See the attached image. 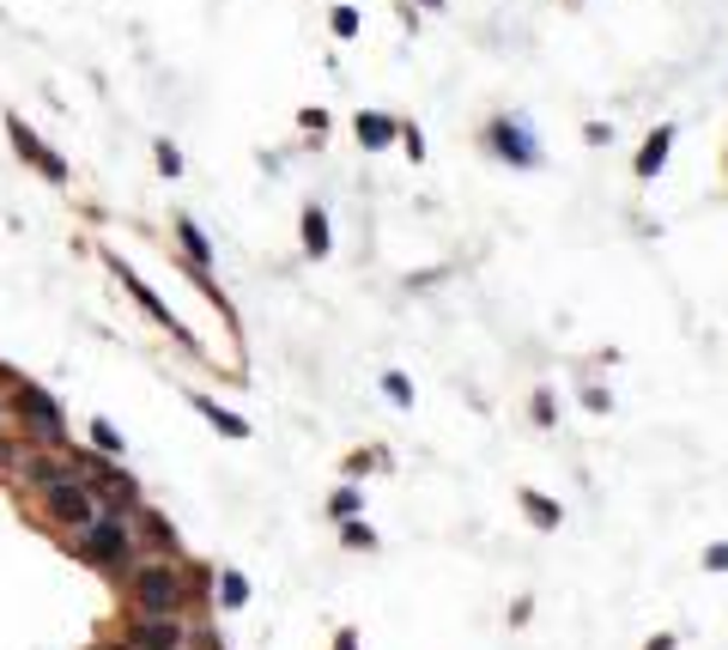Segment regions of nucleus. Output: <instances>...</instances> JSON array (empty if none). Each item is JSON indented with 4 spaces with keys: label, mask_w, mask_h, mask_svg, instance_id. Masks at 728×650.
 <instances>
[{
    "label": "nucleus",
    "mask_w": 728,
    "mask_h": 650,
    "mask_svg": "<svg viewBox=\"0 0 728 650\" xmlns=\"http://www.w3.org/2000/svg\"><path fill=\"white\" fill-rule=\"evenodd\" d=\"M134 536H140V548H152L159 559H176V529H171V517H159V511H146V504H140V511H134Z\"/></svg>",
    "instance_id": "obj_10"
},
{
    "label": "nucleus",
    "mask_w": 728,
    "mask_h": 650,
    "mask_svg": "<svg viewBox=\"0 0 728 650\" xmlns=\"http://www.w3.org/2000/svg\"><path fill=\"white\" fill-rule=\"evenodd\" d=\"M334 650H358V632L346 627V632H334Z\"/></svg>",
    "instance_id": "obj_27"
},
{
    "label": "nucleus",
    "mask_w": 728,
    "mask_h": 650,
    "mask_svg": "<svg viewBox=\"0 0 728 650\" xmlns=\"http://www.w3.org/2000/svg\"><path fill=\"white\" fill-rule=\"evenodd\" d=\"M486 147L498 152V159H510V164H540V147H535V134H528V122H516V116H498V122L486 128Z\"/></svg>",
    "instance_id": "obj_8"
},
{
    "label": "nucleus",
    "mask_w": 728,
    "mask_h": 650,
    "mask_svg": "<svg viewBox=\"0 0 728 650\" xmlns=\"http://www.w3.org/2000/svg\"><path fill=\"white\" fill-rule=\"evenodd\" d=\"M328 24H334V37H358V12L353 7H334Z\"/></svg>",
    "instance_id": "obj_21"
},
{
    "label": "nucleus",
    "mask_w": 728,
    "mask_h": 650,
    "mask_svg": "<svg viewBox=\"0 0 728 650\" xmlns=\"http://www.w3.org/2000/svg\"><path fill=\"white\" fill-rule=\"evenodd\" d=\"M401 147H407V152H413V164H419V159H425V134H419V128H401Z\"/></svg>",
    "instance_id": "obj_25"
},
{
    "label": "nucleus",
    "mask_w": 728,
    "mask_h": 650,
    "mask_svg": "<svg viewBox=\"0 0 728 650\" xmlns=\"http://www.w3.org/2000/svg\"><path fill=\"white\" fill-rule=\"evenodd\" d=\"M419 7H449V0H419Z\"/></svg>",
    "instance_id": "obj_29"
},
{
    "label": "nucleus",
    "mask_w": 728,
    "mask_h": 650,
    "mask_svg": "<svg viewBox=\"0 0 728 650\" xmlns=\"http://www.w3.org/2000/svg\"><path fill=\"white\" fill-rule=\"evenodd\" d=\"M219 602L243 608V602H250V578H243V571H219Z\"/></svg>",
    "instance_id": "obj_17"
},
{
    "label": "nucleus",
    "mask_w": 728,
    "mask_h": 650,
    "mask_svg": "<svg viewBox=\"0 0 728 650\" xmlns=\"http://www.w3.org/2000/svg\"><path fill=\"white\" fill-rule=\"evenodd\" d=\"M159 171L164 177H182V152L171 147V140H159Z\"/></svg>",
    "instance_id": "obj_23"
},
{
    "label": "nucleus",
    "mask_w": 728,
    "mask_h": 650,
    "mask_svg": "<svg viewBox=\"0 0 728 650\" xmlns=\"http://www.w3.org/2000/svg\"><path fill=\"white\" fill-rule=\"evenodd\" d=\"M644 650H674V639H649Z\"/></svg>",
    "instance_id": "obj_28"
},
{
    "label": "nucleus",
    "mask_w": 728,
    "mask_h": 650,
    "mask_svg": "<svg viewBox=\"0 0 728 650\" xmlns=\"http://www.w3.org/2000/svg\"><path fill=\"white\" fill-rule=\"evenodd\" d=\"M73 548H80L85 566H98V571H115L122 578L128 566L140 559V536H134V517H122V511H98L91 523L73 536Z\"/></svg>",
    "instance_id": "obj_2"
},
{
    "label": "nucleus",
    "mask_w": 728,
    "mask_h": 650,
    "mask_svg": "<svg viewBox=\"0 0 728 650\" xmlns=\"http://www.w3.org/2000/svg\"><path fill=\"white\" fill-rule=\"evenodd\" d=\"M528 413H535V426H553V396L535 389V408H528Z\"/></svg>",
    "instance_id": "obj_24"
},
{
    "label": "nucleus",
    "mask_w": 728,
    "mask_h": 650,
    "mask_svg": "<svg viewBox=\"0 0 728 650\" xmlns=\"http://www.w3.org/2000/svg\"><path fill=\"white\" fill-rule=\"evenodd\" d=\"M383 396L395 401V408H413V383H407V371H388V377H383Z\"/></svg>",
    "instance_id": "obj_20"
},
{
    "label": "nucleus",
    "mask_w": 728,
    "mask_h": 650,
    "mask_svg": "<svg viewBox=\"0 0 728 650\" xmlns=\"http://www.w3.org/2000/svg\"><path fill=\"white\" fill-rule=\"evenodd\" d=\"M122 578H128L122 583L128 608H140V614H182V608L206 590V583L182 566V559H134Z\"/></svg>",
    "instance_id": "obj_1"
},
{
    "label": "nucleus",
    "mask_w": 728,
    "mask_h": 650,
    "mask_svg": "<svg viewBox=\"0 0 728 650\" xmlns=\"http://www.w3.org/2000/svg\"><path fill=\"white\" fill-rule=\"evenodd\" d=\"M91 444H98V457H122V444H128V438L115 432L110 420H91Z\"/></svg>",
    "instance_id": "obj_18"
},
{
    "label": "nucleus",
    "mask_w": 728,
    "mask_h": 650,
    "mask_svg": "<svg viewBox=\"0 0 728 650\" xmlns=\"http://www.w3.org/2000/svg\"><path fill=\"white\" fill-rule=\"evenodd\" d=\"M194 644V627L182 614H128L122 627V650H189Z\"/></svg>",
    "instance_id": "obj_6"
},
{
    "label": "nucleus",
    "mask_w": 728,
    "mask_h": 650,
    "mask_svg": "<svg viewBox=\"0 0 728 650\" xmlns=\"http://www.w3.org/2000/svg\"><path fill=\"white\" fill-rule=\"evenodd\" d=\"M37 499H43V517H49V523H55V529H68V536H80L91 517L103 511V504H98V492H91V480H85L73 462L61 468V474L49 480V487L37 492Z\"/></svg>",
    "instance_id": "obj_4"
},
{
    "label": "nucleus",
    "mask_w": 728,
    "mask_h": 650,
    "mask_svg": "<svg viewBox=\"0 0 728 650\" xmlns=\"http://www.w3.org/2000/svg\"><path fill=\"white\" fill-rule=\"evenodd\" d=\"M358 140L364 147H388V140H401V122L383 116V110H371V116H358Z\"/></svg>",
    "instance_id": "obj_14"
},
{
    "label": "nucleus",
    "mask_w": 728,
    "mask_h": 650,
    "mask_svg": "<svg viewBox=\"0 0 728 650\" xmlns=\"http://www.w3.org/2000/svg\"><path fill=\"white\" fill-rule=\"evenodd\" d=\"M194 408H201V413H206V420H213L225 438H250V420H243V413H231V408H219L213 396H194Z\"/></svg>",
    "instance_id": "obj_15"
},
{
    "label": "nucleus",
    "mask_w": 728,
    "mask_h": 650,
    "mask_svg": "<svg viewBox=\"0 0 728 650\" xmlns=\"http://www.w3.org/2000/svg\"><path fill=\"white\" fill-rule=\"evenodd\" d=\"M7 408H12V420H19L31 450H68V413H61V401L43 383H12Z\"/></svg>",
    "instance_id": "obj_3"
},
{
    "label": "nucleus",
    "mask_w": 728,
    "mask_h": 650,
    "mask_svg": "<svg viewBox=\"0 0 728 650\" xmlns=\"http://www.w3.org/2000/svg\"><path fill=\"white\" fill-rule=\"evenodd\" d=\"M304 250L316 256V262L334 250V243H328V213H322V207H304Z\"/></svg>",
    "instance_id": "obj_16"
},
{
    "label": "nucleus",
    "mask_w": 728,
    "mask_h": 650,
    "mask_svg": "<svg viewBox=\"0 0 728 650\" xmlns=\"http://www.w3.org/2000/svg\"><path fill=\"white\" fill-rule=\"evenodd\" d=\"M110 268H115V274H122V286H128V292H134V304H140V310H146V317H152V322H159V329H171V334H176V341H189V329H182V322L171 317V304H164V298H159V292H152V286H146V280H140V274H134V268H128V262H122V256H110ZM189 347H194V341H189Z\"/></svg>",
    "instance_id": "obj_9"
},
{
    "label": "nucleus",
    "mask_w": 728,
    "mask_h": 650,
    "mask_svg": "<svg viewBox=\"0 0 728 650\" xmlns=\"http://www.w3.org/2000/svg\"><path fill=\"white\" fill-rule=\"evenodd\" d=\"M341 548H364V553H371L376 548V536H371V523H358V517H346V523H341Z\"/></svg>",
    "instance_id": "obj_19"
},
{
    "label": "nucleus",
    "mask_w": 728,
    "mask_h": 650,
    "mask_svg": "<svg viewBox=\"0 0 728 650\" xmlns=\"http://www.w3.org/2000/svg\"><path fill=\"white\" fill-rule=\"evenodd\" d=\"M0 413H7V401H0Z\"/></svg>",
    "instance_id": "obj_30"
},
{
    "label": "nucleus",
    "mask_w": 728,
    "mask_h": 650,
    "mask_svg": "<svg viewBox=\"0 0 728 650\" xmlns=\"http://www.w3.org/2000/svg\"><path fill=\"white\" fill-rule=\"evenodd\" d=\"M705 566H710V571H728V541H717V548L705 553Z\"/></svg>",
    "instance_id": "obj_26"
},
{
    "label": "nucleus",
    "mask_w": 728,
    "mask_h": 650,
    "mask_svg": "<svg viewBox=\"0 0 728 650\" xmlns=\"http://www.w3.org/2000/svg\"><path fill=\"white\" fill-rule=\"evenodd\" d=\"M73 468H80V474L91 480V492H98V504L103 511H122V517H134L140 504V480L128 474V468H115V462H103V457H80V450H73Z\"/></svg>",
    "instance_id": "obj_5"
},
{
    "label": "nucleus",
    "mask_w": 728,
    "mask_h": 650,
    "mask_svg": "<svg viewBox=\"0 0 728 650\" xmlns=\"http://www.w3.org/2000/svg\"><path fill=\"white\" fill-rule=\"evenodd\" d=\"M176 243H182V256H189V268H213V243H206V231L194 226L189 213H176Z\"/></svg>",
    "instance_id": "obj_12"
},
{
    "label": "nucleus",
    "mask_w": 728,
    "mask_h": 650,
    "mask_svg": "<svg viewBox=\"0 0 728 650\" xmlns=\"http://www.w3.org/2000/svg\"><path fill=\"white\" fill-rule=\"evenodd\" d=\"M7 134H12V152H19V159L31 164L37 177H43V183H55V189H68V183H73L68 159H61V152H49L43 140H37L31 128H24V116H7Z\"/></svg>",
    "instance_id": "obj_7"
},
{
    "label": "nucleus",
    "mask_w": 728,
    "mask_h": 650,
    "mask_svg": "<svg viewBox=\"0 0 728 650\" xmlns=\"http://www.w3.org/2000/svg\"><path fill=\"white\" fill-rule=\"evenodd\" d=\"M668 147H674V122H661L656 134L644 140V152H637V177H644V183H649V177H661V164H668Z\"/></svg>",
    "instance_id": "obj_11"
},
{
    "label": "nucleus",
    "mask_w": 728,
    "mask_h": 650,
    "mask_svg": "<svg viewBox=\"0 0 728 650\" xmlns=\"http://www.w3.org/2000/svg\"><path fill=\"white\" fill-rule=\"evenodd\" d=\"M328 511H334V517H341V523H346V517L358 511V487H341V492H334V499H328Z\"/></svg>",
    "instance_id": "obj_22"
},
{
    "label": "nucleus",
    "mask_w": 728,
    "mask_h": 650,
    "mask_svg": "<svg viewBox=\"0 0 728 650\" xmlns=\"http://www.w3.org/2000/svg\"><path fill=\"white\" fill-rule=\"evenodd\" d=\"M516 499H523V517H528V523H535V529H558V523H565V511H558L553 499H540L535 487H523V492H516Z\"/></svg>",
    "instance_id": "obj_13"
}]
</instances>
